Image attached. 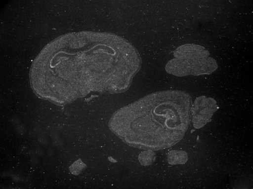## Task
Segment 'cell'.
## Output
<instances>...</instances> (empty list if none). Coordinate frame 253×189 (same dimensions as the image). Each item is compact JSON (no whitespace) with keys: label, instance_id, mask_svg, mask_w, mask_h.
I'll return each instance as SVG.
<instances>
[{"label":"cell","instance_id":"cell-3","mask_svg":"<svg viewBox=\"0 0 253 189\" xmlns=\"http://www.w3.org/2000/svg\"><path fill=\"white\" fill-rule=\"evenodd\" d=\"M217 68V63L212 58L200 59L175 58L168 62L166 71L170 75L182 77L189 75H210L216 71Z\"/></svg>","mask_w":253,"mask_h":189},{"label":"cell","instance_id":"cell-5","mask_svg":"<svg viewBox=\"0 0 253 189\" xmlns=\"http://www.w3.org/2000/svg\"><path fill=\"white\" fill-rule=\"evenodd\" d=\"M174 55L176 58L181 59H200L209 57L210 53L203 46L185 44L177 48Z\"/></svg>","mask_w":253,"mask_h":189},{"label":"cell","instance_id":"cell-6","mask_svg":"<svg viewBox=\"0 0 253 189\" xmlns=\"http://www.w3.org/2000/svg\"><path fill=\"white\" fill-rule=\"evenodd\" d=\"M187 160V153L184 151H172L168 154V162L172 165L184 164Z\"/></svg>","mask_w":253,"mask_h":189},{"label":"cell","instance_id":"cell-7","mask_svg":"<svg viewBox=\"0 0 253 189\" xmlns=\"http://www.w3.org/2000/svg\"><path fill=\"white\" fill-rule=\"evenodd\" d=\"M155 153L152 151L146 150V151L141 153L139 155V161L142 165H150L155 161Z\"/></svg>","mask_w":253,"mask_h":189},{"label":"cell","instance_id":"cell-4","mask_svg":"<svg viewBox=\"0 0 253 189\" xmlns=\"http://www.w3.org/2000/svg\"><path fill=\"white\" fill-rule=\"evenodd\" d=\"M216 100L206 96L198 97L192 108V121L194 127L200 129L212 120L214 113L219 110Z\"/></svg>","mask_w":253,"mask_h":189},{"label":"cell","instance_id":"cell-1","mask_svg":"<svg viewBox=\"0 0 253 189\" xmlns=\"http://www.w3.org/2000/svg\"><path fill=\"white\" fill-rule=\"evenodd\" d=\"M141 59L129 41L107 33L81 32L53 40L36 57L30 72L32 89L58 106L91 91L127 90Z\"/></svg>","mask_w":253,"mask_h":189},{"label":"cell","instance_id":"cell-8","mask_svg":"<svg viewBox=\"0 0 253 189\" xmlns=\"http://www.w3.org/2000/svg\"><path fill=\"white\" fill-rule=\"evenodd\" d=\"M86 167V165L79 159L71 165L70 170L73 175H78L85 170Z\"/></svg>","mask_w":253,"mask_h":189},{"label":"cell","instance_id":"cell-2","mask_svg":"<svg viewBox=\"0 0 253 189\" xmlns=\"http://www.w3.org/2000/svg\"><path fill=\"white\" fill-rule=\"evenodd\" d=\"M193 100L181 91L146 96L115 113L111 131L126 144L143 150L170 148L182 140L191 121Z\"/></svg>","mask_w":253,"mask_h":189}]
</instances>
